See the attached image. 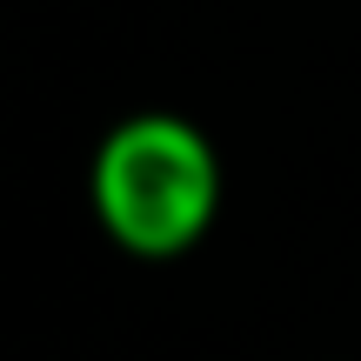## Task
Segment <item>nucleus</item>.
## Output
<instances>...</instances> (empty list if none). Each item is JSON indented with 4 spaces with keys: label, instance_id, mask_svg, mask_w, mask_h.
Masks as SVG:
<instances>
[{
    "label": "nucleus",
    "instance_id": "1",
    "mask_svg": "<svg viewBox=\"0 0 361 361\" xmlns=\"http://www.w3.org/2000/svg\"><path fill=\"white\" fill-rule=\"evenodd\" d=\"M221 154L207 128L168 107L114 121L87 161L94 228L134 261H180L214 234L221 214Z\"/></svg>",
    "mask_w": 361,
    "mask_h": 361
}]
</instances>
